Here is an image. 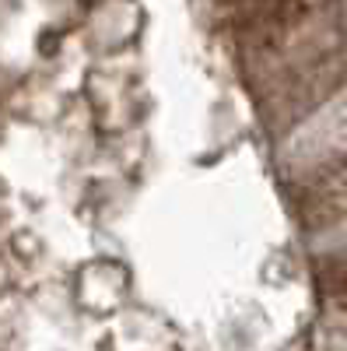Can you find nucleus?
Instances as JSON below:
<instances>
[{
    "label": "nucleus",
    "instance_id": "f257e3e1",
    "mask_svg": "<svg viewBox=\"0 0 347 351\" xmlns=\"http://www.w3.org/2000/svg\"><path fill=\"white\" fill-rule=\"evenodd\" d=\"M316 127L326 130V144H330V148H347V95L340 102H333L320 116V123H316Z\"/></svg>",
    "mask_w": 347,
    "mask_h": 351
},
{
    "label": "nucleus",
    "instance_id": "f03ea898",
    "mask_svg": "<svg viewBox=\"0 0 347 351\" xmlns=\"http://www.w3.org/2000/svg\"><path fill=\"white\" fill-rule=\"evenodd\" d=\"M340 183L347 186V158H344V165H340Z\"/></svg>",
    "mask_w": 347,
    "mask_h": 351
}]
</instances>
